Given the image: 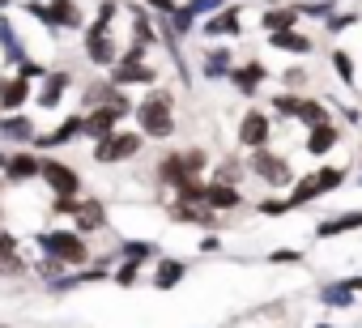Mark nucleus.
Segmentation results:
<instances>
[{"label":"nucleus","mask_w":362,"mask_h":328,"mask_svg":"<svg viewBox=\"0 0 362 328\" xmlns=\"http://www.w3.org/2000/svg\"><path fill=\"white\" fill-rule=\"evenodd\" d=\"M13 252H18V243H13V239H9V235H0V260H9V256H13Z\"/></svg>","instance_id":"4c0bfd02"},{"label":"nucleus","mask_w":362,"mask_h":328,"mask_svg":"<svg viewBox=\"0 0 362 328\" xmlns=\"http://www.w3.org/2000/svg\"><path fill=\"white\" fill-rule=\"evenodd\" d=\"M205 205L209 209H239L243 197H239L235 184H205Z\"/></svg>","instance_id":"9d476101"},{"label":"nucleus","mask_w":362,"mask_h":328,"mask_svg":"<svg viewBox=\"0 0 362 328\" xmlns=\"http://www.w3.org/2000/svg\"><path fill=\"white\" fill-rule=\"evenodd\" d=\"M243 175V167H239V162H222V167H218V180L214 184H235Z\"/></svg>","instance_id":"473e14b6"},{"label":"nucleus","mask_w":362,"mask_h":328,"mask_svg":"<svg viewBox=\"0 0 362 328\" xmlns=\"http://www.w3.org/2000/svg\"><path fill=\"white\" fill-rule=\"evenodd\" d=\"M252 171H256L264 184H273V188H286V184L294 180L290 162H286L281 153H269V149H256V153H252Z\"/></svg>","instance_id":"f03ea898"},{"label":"nucleus","mask_w":362,"mask_h":328,"mask_svg":"<svg viewBox=\"0 0 362 328\" xmlns=\"http://www.w3.org/2000/svg\"><path fill=\"white\" fill-rule=\"evenodd\" d=\"M136 119H141V132H149V136H170V132H175V119H170V94H149V98L141 102Z\"/></svg>","instance_id":"f257e3e1"},{"label":"nucleus","mask_w":362,"mask_h":328,"mask_svg":"<svg viewBox=\"0 0 362 328\" xmlns=\"http://www.w3.org/2000/svg\"><path fill=\"white\" fill-rule=\"evenodd\" d=\"M184 273H188V269H184V260H162V264H158V273H153V286H158V290H170V286L184 281Z\"/></svg>","instance_id":"f3484780"},{"label":"nucleus","mask_w":362,"mask_h":328,"mask_svg":"<svg viewBox=\"0 0 362 328\" xmlns=\"http://www.w3.org/2000/svg\"><path fill=\"white\" fill-rule=\"evenodd\" d=\"M205 73H209V77H222V73H230V56H226V52H214V56L205 60Z\"/></svg>","instance_id":"c756f323"},{"label":"nucleus","mask_w":362,"mask_h":328,"mask_svg":"<svg viewBox=\"0 0 362 328\" xmlns=\"http://www.w3.org/2000/svg\"><path fill=\"white\" fill-rule=\"evenodd\" d=\"M136 269H141L136 260H128V264H119V273H115V281H119V286H132V281H136Z\"/></svg>","instance_id":"f704fd0d"},{"label":"nucleus","mask_w":362,"mask_h":328,"mask_svg":"<svg viewBox=\"0 0 362 328\" xmlns=\"http://www.w3.org/2000/svg\"><path fill=\"white\" fill-rule=\"evenodd\" d=\"M43 247H47L56 260H73V264H81V260H86V243H81L77 235H69V230L43 235Z\"/></svg>","instance_id":"423d86ee"},{"label":"nucleus","mask_w":362,"mask_h":328,"mask_svg":"<svg viewBox=\"0 0 362 328\" xmlns=\"http://www.w3.org/2000/svg\"><path fill=\"white\" fill-rule=\"evenodd\" d=\"M77 132H86V119H69V124H60L56 132H47V136H39V145H64V141H73Z\"/></svg>","instance_id":"412c9836"},{"label":"nucleus","mask_w":362,"mask_h":328,"mask_svg":"<svg viewBox=\"0 0 362 328\" xmlns=\"http://www.w3.org/2000/svg\"><path fill=\"white\" fill-rule=\"evenodd\" d=\"M230 77H235V86L243 90V94H256V86L264 81V64H243V69H230Z\"/></svg>","instance_id":"dca6fc26"},{"label":"nucleus","mask_w":362,"mask_h":328,"mask_svg":"<svg viewBox=\"0 0 362 328\" xmlns=\"http://www.w3.org/2000/svg\"><path fill=\"white\" fill-rule=\"evenodd\" d=\"M332 73H337L345 86H354V56H349V52H332Z\"/></svg>","instance_id":"bb28decb"},{"label":"nucleus","mask_w":362,"mask_h":328,"mask_svg":"<svg viewBox=\"0 0 362 328\" xmlns=\"http://www.w3.org/2000/svg\"><path fill=\"white\" fill-rule=\"evenodd\" d=\"M35 13H39V18H47L52 26H77V22H81V13H77L73 0H56L52 9H35Z\"/></svg>","instance_id":"4468645a"},{"label":"nucleus","mask_w":362,"mask_h":328,"mask_svg":"<svg viewBox=\"0 0 362 328\" xmlns=\"http://www.w3.org/2000/svg\"><path fill=\"white\" fill-rule=\"evenodd\" d=\"M30 132H35V128H30V119H26V115H22V119H9V124H5V136H13V141H26Z\"/></svg>","instance_id":"2f4dec72"},{"label":"nucleus","mask_w":362,"mask_h":328,"mask_svg":"<svg viewBox=\"0 0 362 328\" xmlns=\"http://www.w3.org/2000/svg\"><path fill=\"white\" fill-rule=\"evenodd\" d=\"M320 303H324V307H349V303H354V286H349V281H332V286L320 290Z\"/></svg>","instance_id":"a211bd4d"},{"label":"nucleus","mask_w":362,"mask_h":328,"mask_svg":"<svg viewBox=\"0 0 362 328\" xmlns=\"http://www.w3.org/2000/svg\"><path fill=\"white\" fill-rule=\"evenodd\" d=\"M349 230H362V209L358 213H341V218H328L315 226L320 239H337V235H349Z\"/></svg>","instance_id":"f8f14e48"},{"label":"nucleus","mask_w":362,"mask_h":328,"mask_svg":"<svg viewBox=\"0 0 362 328\" xmlns=\"http://www.w3.org/2000/svg\"><path fill=\"white\" fill-rule=\"evenodd\" d=\"M294 119H303L307 128H315V124H328V107H324V102H315V98H303Z\"/></svg>","instance_id":"aec40b11"},{"label":"nucleus","mask_w":362,"mask_h":328,"mask_svg":"<svg viewBox=\"0 0 362 328\" xmlns=\"http://www.w3.org/2000/svg\"><path fill=\"white\" fill-rule=\"evenodd\" d=\"M358 22V13H337V18H328V35H341L345 26H354Z\"/></svg>","instance_id":"72a5a7b5"},{"label":"nucleus","mask_w":362,"mask_h":328,"mask_svg":"<svg viewBox=\"0 0 362 328\" xmlns=\"http://www.w3.org/2000/svg\"><path fill=\"white\" fill-rule=\"evenodd\" d=\"M298 102H303L298 94H277V98H273V111H277V115H298Z\"/></svg>","instance_id":"7c9ffc66"},{"label":"nucleus","mask_w":362,"mask_h":328,"mask_svg":"<svg viewBox=\"0 0 362 328\" xmlns=\"http://www.w3.org/2000/svg\"><path fill=\"white\" fill-rule=\"evenodd\" d=\"M294 209V201L286 197V201H277V197H269V201H260V213L264 218H281V213H290Z\"/></svg>","instance_id":"c85d7f7f"},{"label":"nucleus","mask_w":362,"mask_h":328,"mask_svg":"<svg viewBox=\"0 0 362 328\" xmlns=\"http://www.w3.org/2000/svg\"><path fill=\"white\" fill-rule=\"evenodd\" d=\"M269 132H273L269 115H264V111H247L243 124H239V145H243V149H264V145H269Z\"/></svg>","instance_id":"20e7f679"},{"label":"nucleus","mask_w":362,"mask_h":328,"mask_svg":"<svg viewBox=\"0 0 362 328\" xmlns=\"http://www.w3.org/2000/svg\"><path fill=\"white\" fill-rule=\"evenodd\" d=\"M337 141H341V128H337V124H315V128L307 132V153H311V158H324Z\"/></svg>","instance_id":"6e6552de"},{"label":"nucleus","mask_w":362,"mask_h":328,"mask_svg":"<svg viewBox=\"0 0 362 328\" xmlns=\"http://www.w3.org/2000/svg\"><path fill=\"white\" fill-rule=\"evenodd\" d=\"M136 149H141V136L136 132H111L107 141H98L94 158L98 162H119V158H132Z\"/></svg>","instance_id":"39448f33"},{"label":"nucleus","mask_w":362,"mask_h":328,"mask_svg":"<svg viewBox=\"0 0 362 328\" xmlns=\"http://www.w3.org/2000/svg\"><path fill=\"white\" fill-rule=\"evenodd\" d=\"M315 328H332V324H315Z\"/></svg>","instance_id":"ea45409f"},{"label":"nucleus","mask_w":362,"mask_h":328,"mask_svg":"<svg viewBox=\"0 0 362 328\" xmlns=\"http://www.w3.org/2000/svg\"><path fill=\"white\" fill-rule=\"evenodd\" d=\"M298 13H303V9H273V13H264V30H269V35H277V30H294Z\"/></svg>","instance_id":"6ab92c4d"},{"label":"nucleus","mask_w":362,"mask_h":328,"mask_svg":"<svg viewBox=\"0 0 362 328\" xmlns=\"http://www.w3.org/2000/svg\"><path fill=\"white\" fill-rule=\"evenodd\" d=\"M205 35H209V39H222V35H239V9H226V13L209 18V22H205Z\"/></svg>","instance_id":"2eb2a0df"},{"label":"nucleus","mask_w":362,"mask_h":328,"mask_svg":"<svg viewBox=\"0 0 362 328\" xmlns=\"http://www.w3.org/2000/svg\"><path fill=\"white\" fill-rule=\"evenodd\" d=\"M77 222H81V230H94V226H103V205H94V201L77 205Z\"/></svg>","instance_id":"a878e982"},{"label":"nucleus","mask_w":362,"mask_h":328,"mask_svg":"<svg viewBox=\"0 0 362 328\" xmlns=\"http://www.w3.org/2000/svg\"><path fill=\"white\" fill-rule=\"evenodd\" d=\"M43 180H47L60 197H77V188H81L77 175H73L69 167H60V162H43Z\"/></svg>","instance_id":"1a4fd4ad"},{"label":"nucleus","mask_w":362,"mask_h":328,"mask_svg":"<svg viewBox=\"0 0 362 328\" xmlns=\"http://www.w3.org/2000/svg\"><path fill=\"white\" fill-rule=\"evenodd\" d=\"M166 184H175V188H188L197 175L188 171V162H184V153H170V158H162V171H158Z\"/></svg>","instance_id":"9b49d317"},{"label":"nucleus","mask_w":362,"mask_h":328,"mask_svg":"<svg viewBox=\"0 0 362 328\" xmlns=\"http://www.w3.org/2000/svg\"><path fill=\"white\" fill-rule=\"evenodd\" d=\"M315 197H320V180H315V175H303V180L294 184V192H290L294 209H298V205H307V201H315Z\"/></svg>","instance_id":"5701e85b"},{"label":"nucleus","mask_w":362,"mask_h":328,"mask_svg":"<svg viewBox=\"0 0 362 328\" xmlns=\"http://www.w3.org/2000/svg\"><path fill=\"white\" fill-rule=\"evenodd\" d=\"M315 180H320V197H324V192H332V188L345 184V167H320Z\"/></svg>","instance_id":"393cba45"},{"label":"nucleus","mask_w":362,"mask_h":328,"mask_svg":"<svg viewBox=\"0 0 362 328\" xmlns=\"http://www.w3.org/2000/svg\"><path fill=\"white\" fill-rule=\"evenodd\" d=\"M141 52H145V43H136V47L124 56V64L115 69V81H119V86H128V81H153V69L141 64Z\"/></svg>","instance_id":"0eeeda50"},{"label":"nucleus","mask_w":362,"mask_h":328,"mask_svg":"<svg viewBox=\"0 0 362 328\" xmlns=\"http://www.w3.org/2000/svg\"><path fill=\"white\" fill-rule=\"evenodd\" d=\"M64 81H69V77H64V73H56V77L47 81V90L39 94V102H43V107H56V102H60V90H64Z\"/></svg>","instance_id":"cd10ccee"},{"label":"nucleus","mask_w":362,"mask_h":328,"mask_svg":"<svg viewBox=\"0 0 362 328\" xmlns=\"http://www.w3.org/2000/svg\"><path fill=\"white\" fill-rule=\"evenodd\" d=\"M30 98V86L18 77V81H9V86H0V102H5V107H22Z\"/></svg>","instance_id":"b1692460"},{"label":"nucleus","mask_w":362,"mask_h":328,"mask_svg":"<svg viewBox=\"0 0 362 328\" xmlns=\"http://www.w3.org/2000/svg\"><path fill=\"white\" fill-rule=\"evenodd\" d=\"M149 9H158V13H175V0H145Z\"/></svg>","instance_id":"58836bf2"},{"label":"nucleus","mask_w":362,"mask_h":328,"mask_svg":"<svg viewBox=\"0 0 362 328\" xmlns=\"http://www.w3.org/2000/svg\"><path fill=\"white\" fill-rule=\"evenodd\" d=\"M269 260H273V264H298V260H303V252H290V247H281V252H273Z\"/></svg>","instance_id":"e433bc0d"},{"label":"nucleus","mask_w":362,"mask_h":328,"mask_svg":"<svg viewBox=\"0 0 362 328\" xmlns=\"http://www.w3.org/2000/svg\"><path fill=\"white\" fill-rule=\"evenodd\" d=\"M30 175H43V162H35V158L18 153V158L9 162V180H30Z\"/></svg>","instance_id":"4be33fe9"},{"label":"nucleus","mask_w":362,"mask_h":328,"mask_svg":"<svg viewBox=\"0 0 362 328\" xmlns=\"http://www.w3.org/2000/svg\"><path fill=\"white\" fill-rule=\"evenodd\" d=\"M184 162H188V171H192V175H201V171H205V153H201V149H188V153H184Z\"/></svg>","instance_id":"c9c22d12"},{"label":"nucleus","mask_w":362,"mask_h":328,"mask_svg":"<svg viewBox=\"0 0 362 328\" xmlns=\"http://www.w3.org/2000/svg\"><path fill=\"white\" fill-rule=\"evenodd\" d=\"M269 43L277 52H294V56H311V35H298V30H277L269 35Z\"/></svg>","instance_id":"ddd939ff"},{"label":"nucleus","mask_w":362,"mask_h":328,"mask_svg":"<svg viewBox=\"0 0 362 328\" xmlns=\"http://www.w3.org/2000/svg\"><path fill=\"white\" fill-rule=\"evenodd\" d=\"M111 13H115V5H103V18H98V22L90 26V35H86V47H90V60H94V64H111V60H115V47H111V39H107Z\"/></svg>","instance_id":"7ed1b4c3"}]
</instances>
